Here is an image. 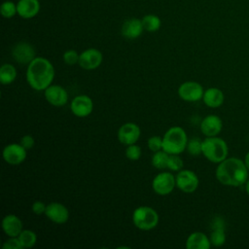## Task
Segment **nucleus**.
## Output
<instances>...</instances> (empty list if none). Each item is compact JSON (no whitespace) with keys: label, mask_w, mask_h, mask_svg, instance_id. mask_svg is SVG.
<instances>
[{"label":"nucleus","mask_w":249,"mask_h":249,"mask_svg":"<svg viewBox=\"0 0 249 249\" xmlns=\"http://www.w3.org/2000/svg\"><path fill=\"white\" fill-rule=\"evenodd\" d=\"M55 75L52 62L42 56H36L26 70V81L30 88L35 90H45L52 85Z\"/></svg>","instance_id":"f257e3e1"},{"label":"nucleus","mask_w":249,"mask_h":249,"mask_svg":"<svg viewBox=\"0 0 249 249\" xmlns=\"http://www.w3.org/2000/svg\"><path fill=\"white\" fill-rule=\"evenodd\" d=\"M248 169L245 162L237 158H227L216 168L217 180L226 186L238 187L247 181Z\"/></svg>","instance_id":"f03ea898"},{"label":"nucleus","mask_w":249,"mask_h":249,"mask_svg":"<svg viewBox=\"0 0 249 249\" xmlns=\"http://www.w3.org/2000/svg\"><path fill=\"white\" fill-rule=\"evenodd\" d=\"M188 136L181 126H171L162 137V150L168 154L180 155L187 149Z\"/></svg>","instance_id":"7ed1b4c3"},{"label":"nucleus","mask_w":249,"mask_h":249,"mask_svg":"<svg viewBox=\"0 0 249 249\" xmlns=\"http://www.w3.org/2000/svg\"><path fill=\"white\" fill-rule=\"evenodd\" d=\"M228 153V145L226 141L220 137H206L202 141V155L211 162L220 163L227 159Z\"/></svg>","instance_id":"20e7f679"},{"label":"nucleus","mask_w":249,"mask_h":249,"mask_svg":"<svg viewBox=\"0 0 249 249\" xmlns=\"http://www.w3.org/2000/svg\"><path fill=\"white\" fill-rule=\"evenodd\" d=\"M132 222L137 229L141 231H150L158 226L159 214L150 206H138L132 213Z\"/></svg>","instance_id":"39448f33"},{"label":"nucleus","mask_w":249,"mask_h":249,"mask_svg":"<svg viewBox=\"0 0 249 249\" xmlns=\"http://www.w3.org/2000/svg\"><path fill=\"white\" fill-rule=\"evenodd\" d=\"M176 187L175 176L171 172L163 171L157 174L152 181L154 192L160 196L169 195Z\"/></svg>","instance_id":"423d86ee"},{"label":"nucleus","mask_w":249,"mask_h":249,"mask_svg":"<svg viewBox=\"0 0 249 249\" xmlns=\"http://www.w3.org/2000/svg\"><path fill=\"white\" fill-rule=\"evenodd\" d=\"M176 187L184 193H194L199 184L197 175L190 169H181L175 176Z\"/></svg>","instance_id":"0eeeda50"},{"label":"nucleus","mask_w":249,"mask_h":249,"mask_svg":"<svg viewBox=\"0 0 249 249\" xmlns=\"http://www.w3.org/2000/svg\"><path fill=\"white\" fill-rule=\"evenodd\" d=\"M202 86L194 81H188L181 84L178 88V95L181 99L188 102H196L203 97Z\"/></svg>","instance_id":"6e6552de"},{"label":"nucleus","mask_w":249,"mask_h":249,"mask_svg":"<svg viewBox=\"0 0 249 249\" xmlns=\"http://www.w3.org/2000/svg\"><path fill=\"white\" fill-rule=\"evenodd\" d=\"M27 150L20 143H12L3 149V159L10 165H18L26 159Z\"/></svg>","instance_id":"1a4fd4ad"},{"label":"nucleus","mask_w":249,"mask_h":249,"mask_svg":"<svg viewBox=\"0 0 249 249\" xmlns=\"http://www.w3.org/2000/svg\"><path fill=\"white\" fill-rule=\"evenodd\" d=\"M102 60V53L97 49L89 48L80 53L79 65L85 70H94L101 65Z\"/></svg>","instance_id":"9d476101"},{"label":"nucleus","mask_w":249,"mask_h":249,"mask_svg":"<svg viewBox=\"0 0 249 249\" xmlns=\"http://www.w3.org/2000/svg\"><path fill=\"white\" fill-rule=\"evenodd\" d=\"M70 109L76 117L85 118L91 114L93 110V101L89 96L80 94L72 99Z\"/></svg>","instance_id":"9b49d317"},{"label":"nucleus","mask_w":249,"mask_h":249,"mask_svg":"<svg viewBox=\"0 0 249 249\" xmlns=\"http://www.w3.org/2000/svg\"><path fill=\"white\" fill-rule=\"evenodd\" d=\"M36 53L32 45L26 42H19L12 49L13 58L19 64H29L35 57Z\"/></svg>","instance_id":"f8f14e48"},{"label":"nucleus","mask_w":249,"mask_h":249,"mask_svg":"<svg viewBox=\"0 0 249 249\" xmlns=\"http://www.w3.org/2000/svg\"><path fill=\"white\" fill-rule=\"evenodd\" d=\"M46 100L56 107L65 105L68 102V92L59 85H51L44 90Z\"/></svg>","instance_id":"ddd939ff"},{"label":"nucleus","mask_w":249,"mask_h":249,"mask_svg":"<svg viewBox=\"0 0 249 249\" xmlns=\"http://www.w3.org/2000/svg\"><path fill=\"white\" fill-rule=\"evenodd\" d=\"M141 134L140 127L134 123H125L118 130V139L122 144H135Z\"/></svg>","instance_id":"4468645a"},{"label":"nucleus","mask_w":249,"mask_h":249,"mask_svg":"<svg viewBox=\"0 0 249 249\" xmlns=\"http://www.w3.org/2000/svg\"><path fill=\"white\" fill-rule=\"evenodd\" d=\"M45 215L55 224H64L69 219V210L60 202H51L47 204Z\"/></svg>","instance_id":"2eb2a0df"},{"label":"nucleus","mask_w":249,"mask_h":249,"mask_svg":"<svg viewBox=\"0 0 249 249\" xmlns=\"http://www.w3.org/2000/svg\"><path fill=\"white\" fill-rule=\"evenodd\" d=\"M222 127V120L217 115L206 116L200 124V130L207 137L217 136L221 132Z\"/></svg>","instance_id":"dca6fc26"},{"label":"nucleus","mask_w":249,"mask_h":249,"mask_svg":"<svg viewBox=\"0 0 249 249\" xmlns=\"http://www.w3.org/2000/svg\"><path fill=\"white\" fill-rule=\"evenodd\" d=\"M2 230L9 237L18 236L23 230L22 221L15 214L6 215L2 220Z\"/></svg>","instance_id":"f3484780"},{"label":"nucleus","mask_w":249,"mask_h":249,"mask_svg":"<svg viewBox=\"0 0 249 249\" xmlns=\"http://www.w3.org/2000/svg\"><path fill=\"white\" fill-rule=\"evenodd\" d=\"M144 30L142 20L132 18L125 20L122 26V35L127 39L138 38Z\"/></svg>","instance_id":"a211bd4d"},{"label":"nucleus","mask_w":249,"mask_h":249,"mask_svg":"<svg viewBox=\"0 0 249 249\" xmlns=\"http://www.w3.org/2000/svg\"><path fill=\"white\" fill-rule=\"evenodd\" d=\"M18 15L23 18H34L40 11L39 0H19L17 3Z\"/></svg>","instance_id":"6ab92c4d"},{"label":"nucleus","mask_w":249,"mask_h":249,"mask_svg":"<svg viewBox=\"0 0 249 249\" xmlns=\"http://www.w3.org/2000/svg\"><path fill=\"white\" fill-rule=\"evenodd\" d=\"M212 229H213V231L209 237L211 244L216 247L222 246L226 241L224 220L220 217L215 218L212 223Z\"/></svg>","instance_id":"aec40b11"},{"label":"nucleus","mask_w":249,"mask_h":249,"mask_svg":"<svg viewBox=\"0 0 249 249\" xmlns=\"http://www.w3.org/2000/svg\"><path fill=\"white\" fill-rule=\"evenodd\" d=\"M210 246V238L201 231L191 233L186 241L187 249H209Z\"/></svg>","instance_id":"412c9836"},{"label":"nucleus","mask_w":249,"mask_h":249,"mask_svg":"<svg viewBox=\"0 0 249 249\" xmlns=\"http://www.w3.org/2000/svg\"><path fill=\"white\" fill-rule=\"evenodd\" d=\"M202 100L206 106L217 108L220 107L224 102V93L217 88H210L204 90Z\"/></svg>","instance_id":"4be33fe9"},{"label":"nucleus","mask_w":249,"mask_h":249,"mask_svg":"<svg viewBox=\"0 0 249 249\" xmlns=\"http://www.w3.org/2000/svg\"><path fill=\"white\" fill-rule=\"evenodd\" d=\"M17 78L16 67L11 63H4L0 68V82L3 85L12 84Z\"/></svg>","instance_id":"5701e85b"},{"label":"nucleus","mask_w":249,"mask_h":249,"mask_svg":"<svg viewBox=\"0 0 249 249\" xmlns=\"http://www.w3.org/2000/svg\"><path fill=\"white\" fill-rule=\"evenodd\" d=\"M141 20H142L144 30L148 32L158 31L161 24L160 18L156 15H146L145 17H143Z\"/></svg>","instance_id":"b1692460"},{"label":"nucleus","mask_w":249,"mask_h":249,"mask_svg":"<svg viewBox=\"0 0 249 249\" xmlns=\"http://www.w3.org/2000/svg\"><path fill=\"white\" fill-rule=\"evenodd\" d=\"M168 153H166L163 150H160L158 152H155L152 157V165L158 169H164L167 168L168 159H169Z\"/></svg>","instance_id":"393cba45"},{"label":"nucleus","mask_w":249,"mask_h":249,"mask_svg":"<svg viewBox=\"0 0 249 249\" xmlns=\"http://www.w3.org/2000/svg\"><path fill=\"white\" fill-rule=\"evenodd\" d=\"M18 237L20 241L22 248H31L35 245L37 241V235L31 230H22Z\"/></svg>","instance_id":"a878e982"},{"label":"nucleus","mask_w":249,"mask_h":249,"mask_svg":"<svg viewBox=\"0 0 249 249\" xmlns=\"http://www.w3.org/2000/svg\"><path fill=\"white\" fill-rule=\"evenodd\" d=\"M187 151L194 157L199 156L202 154V141H200V139L197 137L190 139L187 144Z\"/></svg>","instance_id":"bb28decb"},{"label":"nucleus","mask_w":249,"mask_h":249,"mask_svg":"<svg viewBox=\"0 0 249 249\" xmlns=\"http://www.w3.org/2000/svg\"><path fill=\"white\" fill-rule=\"evenodd\" d=\"M0 13H1L2 17L6 18H11L16 14H18L17 5L14 2H12V1H5L1 5Z\"/></svg>","instance_id":"cd10ccee"},{"label":"nucleus","mask_w":249,"mask_h":249,"mask_svg":"<svg viewBox=\"0 0 249 249\" xmlns=\"http://www.w3.org/2000/svg\"><path fill=\"white\" fill-rule=\"evenodd\" d=\"M167 168L171 171H179L183 168V160L176 154H170L167 163Z\"/></svg>","instance_id":"c85d7f7f"},{"label":"nucleus","mask_w":249,"mask_h":249,"mask_svg":"<svg viewBox=\"0 0 249 249\" xmlns=\"http://www.w3.org/2000/svg\"><path fill=\"white\" fill-rule=\"evenodd\" d=\"M125 156L130 160H137L141 157V148L136 144L128 145L125 149Z\"/></svg>","instance_id":"c756f323"},{"label":"nucleus","mask_w":249,"mask_h":249,"mask_svg":"<svg viewBox=\"0 0 249 249\" xmlns=\"http://www.w3.org/2000/svg\"><path fill=\"white\" fill-rule=\"evenodd\" d=\"M62 57H63V61L67 65H75L79 63L80 54L75 50H68L63 53Z\"/></svg>","instance_id":"7c9ffc66"},{"label":"nucleus","mask_w":249,"mask_h":249,"mask_svg":"<svg viewBox=\"0 0 249 249\" xmlns=\"http://www.w3.org/2000/svg\"><path fill=\"white\" fill-rule=\"evenodd\" d=\"M148 148L153 151L154 153L155 152H158L160 150H162V137L160 136H152L148 139Z\"/></svg>","instance_id":"2f4dec72"},{"label":"nucleus","mask_w":249,"mask_h":249,"mask_svg":"<svg viewBox=\"0 0 249 249\" xmlns=\"http://www.w3.org/2000/svg\"><path fill=\"white\" fill-rule=\"evenodd\" d=\"M2 248L3 249H21L22 246L20 244L18 237L16 236V237H10L9 239L5 240L2 245Z\"/></svg>","instance_id":"473e14b6"},{"label":"nucleus","mask_w":249,"mask_h":249,"mask_svg":"<svg viewBox=\"0 0 249 249\" xmlns=\"http://www.w3.org/2000/svg\"><path fill=\"white\" fill-rule=\"evenodd\" d=\"M46 208H47V205L41 201V200H36L32 203V206H31V209H32V212L37 214V215H41V214H45V211H46Z\"/></svg>","instance_id":"72a5a7b5"},{"label":"nucleus","mask_w":249,"mask_h":249,"mask_svg":"<svg viewBox=\"0 0 249 249\" xmlns=\"http://www.w3.org/2000/svg\"><path fill=\"white\" fill-rule=\"evenodd\" d=\"M19 143L26 149V150H30L34 147V144H35V140L33 138V136L29 135V134H26V135H23L21 138H20V141Z\"/></svg>","instance_id":"f704fd0d"},{"label":"nucleus","mask_w":249,"mask_h":249,"mask_svg":"<svg viewBox=\"0 0 249 249\" xmlns=\"http://www.w3.org/2000/svg\"><path fill=\"white\" fill-rule=\"evenodd\" d=\"M244 162H245V165H246V167H247V169H248V171H249V152L246 154V156H245V160H244Z\"/></svg>","instance_id":"c9c22d12"},{"label":"nucleus","mask_w":249,"mask_h":249,"mask_svg":"<svg viewBox=\"0 0 249 249\" xmlns=\"http://www.w3.org/2000/svg\"><path fill=\"white\" fill-rule=\"evenodd\" d=\"M245 189H246V192L247 194L249 195V179L246 181V185H245Z\"/></svg>","instance_id":"e433bc0d"}]
</instances>
